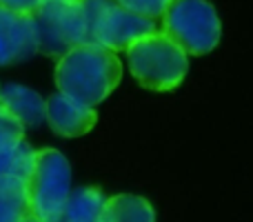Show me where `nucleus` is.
<instances>
[{
	"label": "nucleus",
	"instance_id": "nucleus-1",
	"mask_svg": "<svg viewBox=\"0 0 253 222\" xmlns=\"http://www.w3.org/2000/svg\"><path fill=\"white\" fill-rule=\"evenodd\" d=\"M123 78V62L116 53L100 44H80L58 60L56 87L58 93L96 109Z\"/></svg>",
	"mask_w": 253,
	"mask_h": 222
},
{
	"label": "nucleus",
	"instance_id": "nucleus-2",
	"mask_svg": "<svg viewBox=\"0 0 253 222\" xmlns=\"http://www.w3.org/2000/svg\"><path fill=\"white\" fill-rule=\"evenodd\" d=\"M133 78L149 91H173L189 71L187 53L162 31L144 36L126 49Z\"/></svg>",
	"mask_w": 253,
	"mask_h": 222
},
{
	"label": "nucleus",
	"instance_id": "nucleus-3",
	"mask_svg": "<svg viewBox=\"0 0 253 222\" xmlns=\"http://www.w3.org/2000/svg\"><path fill=\"white\" fill-rule=\"evenodd\" d=\"M71 193V167L58 149L36 151L34 169L27 178L29 211L40 222H60Z\"/></svg>",
	"mask_w": 253,
	"mask_h": 222
},
{
	"label": "nucleus",
	"instance_id": "nucleus-4",
	"mask_svg": "<svg viewBox=\"0 0 253 222\" xmlns=\"http://www.w3.org/2000/svg\"><path fill=\"white\" fill-rule=\"evenodd\" d=\"M160 31L187 56H205L222 38L220 16L209 0H173L162 16Z\"/></svg>",
	"mask_w": 253,
	"mask_h": 222
},
{
	"label": "nucleus",
	"instance_id": "nucleus-5",
	"mask_svg": "<svg viewBox=\"0 0 253 222\" xmlns=\"http://www.w3.org/2000/svg\"><path fill=\"white\" fill-rule=\"evenodd\" d=\"M87 20L89 43L100 44L111 53L126 51L133 43L158 31L156 22L126 11L114 0H80Z\"/></svg>",
	"mask_w": 253,
	"mask_h": 222
},
{
	"label": "nucleus",
	"instance_id": "nucleus-6",
	"mask_svg": "<svg viewBox=\"0 0 253 222\" xmlns=\"http://www.w3.org/2000/svg\"><path fill=\"white\" fill-rule=\"evenodd\" d=\"M36 31H38V53L60 60L65 53L80 44L89 43L87 20L78 2L47 0L34 13Z\"/></svg>",
	"mask_w": 253,
	"mask_h": 222
},
{
	"label": "nucleus",
	"instance_id": "nucleus-7",
	"mask_svg": "<svg viewBox=\"0 0 253 222\" xmlns=\"http://www.w3.org/2000/svg\"><path fill=\"white\" fill-rule=\"evenodd\" d=\"M34 56H38L34 16L0 7V67L20 65Z\"/></svg>",
	"mask_w": 253,
	"mask_h": 222
},
{
	"label": "nucleus",
	"instance_id": "nucleus-8",
	"mask_svg": "<svg viewBox=\"0 0 253 222\" xmlns=\"http://www.w3.org/2000/svg\"><path fill=\"white\" fill-rule=\"evenodd\" d=\"M36 160V149L25 140V127L0 109V178L11 176L27 182Z\"/></svg>",
	"mask_w": 253,
	"mask_h": 222
},
{
	"label": "nucleus",
	"instance_id": "nucleus-9",
	"mask_svg": "<svg viewBox=\"0 0 253 222\" xmlns=\"http://www.w3.org/2000/svg\"><path fill=\"white\" fill-rule=\"evenodd\" d=\"M47 122L51 131L62 138H78L96 127L98 113L62 93H53L47 100Z\"/></svg>",
	"mask_w": 253,
	"mask_h": 222
},
{
	"label": "nucleus",
	"instance_id": "nucleus-10",
	"mask_svg": "<svg viewBox=\"0 0 253 222\" xmlns=\"http://www.w3.org/2000/svg\"><path fill=\"white\" fill-rule=\"evenodd\" d=\"M0 109L16 118L25 129L47 122V100L25 85H4L0 89Z\"/></svg>",
	"mask_w": 253,
	"mask_h": 222
},
{
	"label": "nucleus",
	"instance_id": "nucleus-11",
	"mask_svg": "<svg viewBox=\"0 0 253 222\" xmlns=\"http://www.w3.org/2000/svg\"><path fill=\"white\" fill-rule=\"evenodd\" d=\"M100 222H156V211L147 198L118 193L107 198Z\"/></svg>",
	"mask_w": 253,
	"mask_h": 222
},
{
	"label": "nucleus",
	"instance_id": "nucleus-12",
	"mask_svg": "<svg viewBox=\"0 0 253 222\" xmlns=\"http://www.w3.org/2000/svg\"><path fill=\"white\" fill-rule=\"evenodd\" d=\"M107 198L96 187L71 189L65 205L62 222H100Z\"/></svg>",
	"mask_w": 253,
	"mask_h": 222
},
{
	"label": "nucleus",
	"instance_id": "nucleus-13",
	"mask_svg": "<svg viewBox=\"0 0 253 222\" xmlns=\"http://www.w3.org/2000/svg\"><path fill=\"white\" fill-rule=\"evenodd\" d=\"M27 182L20 178H0V222H22L29 216Z\"/></svg>",
	"mask_w": 253,
	"mask_h": 222
},
{
	"label": "nucleus",
	"instance_id": "nucleus-14",
	"mask_svg": "<svg viewBox=\"0 0 253 222\" xmlns=\"http://www.w3.org/2000/svg\"><path fill=\"white\" fill-rule=\"evenodd\" d=\"M114 2L140 18L158 20V18L165 16V11L169 9V4L173 2V0H114Z\"/></svg>",
	"mask_w": 253,
	"mask_h": 222
},
{
	"label": "nucleus",
	"instance_id": "nucleus-15",
	"mask_svg": "<svg viewBox=\"0 0 253 222\" xmlns=\"http://www.w3.org/2000/svg\"><path fill=\"white\" fill-rule=\"evenodd\" d=\"M44 2L47 0H0V7L9 9V11H18V13H34Z\"/></svg>",
	"mask_w": 253,
	"mask_h": 222
},
{
	"label": "nucleus",
	"instance_id": "nucleus-16",
	"mask_svg": "<svg viewBox=\"0 0 253 222\" xmlns=\"http://www.w3.org/2000/svg\"><path fill=\"white\" fill-rule=\"evenodd\" d=\"M22 222H40V220H38V218H34V216H31V214H29V216H27V218H25V220H22Z\"/></svg>",
	"mask_w": 253,
	"mask_h": 222
},
{
	"label": "nucleus",
	"instance_id": "nucleus-17",
	"mask_svg": "<svg viewBox=\"0 0 253 222\" xmlns=\"http://www.w3.org/2000/svg\"><path fill=\"white\" fill-rule=\"evenodd\" d=\"M62 2H78V0H62Z\"/></svg>",
	"mask_w": 253,
	"mask_h": 222
},
{
	"label": "nucleus",
	"instance_id": "nucleus-18",
	"mask_svg": "<svg viewBox=\"0 0 253 222\" xmlns=\"http://www.w3.org/2000/svg\"><path fill=\"white\" fill-rule=\"evenodd\" d=\"M0 89H2V87H0Z\"/></svg>",
	"mask_w": 253,
	"mask_h": 222
},
{
	"label": "nucleus",
	"instance_id": "nucleus-19",
	"mask_svg": "<svg viewBox=\"0 0 253 222\" xmlns=\"http://www.w3.org/2000/svg\"><path fill=\"white\" fill-rule=\"evenodd\" d=\"M60 222H62V220H60Z\"/></svg>",
	"mask_w": 253,
	"mask_h": 222
}]
</instances>
